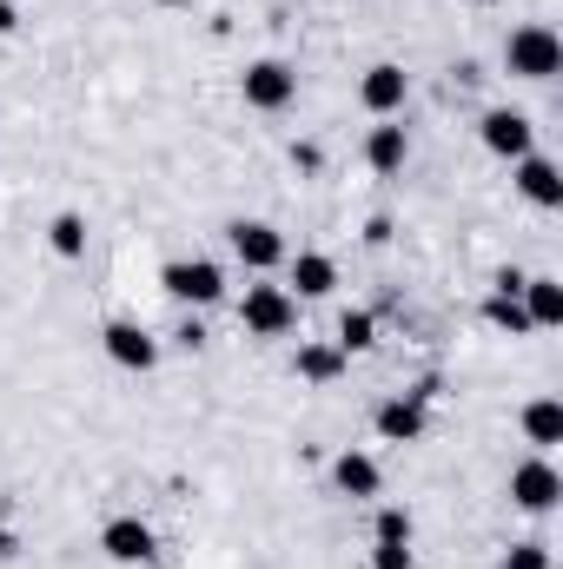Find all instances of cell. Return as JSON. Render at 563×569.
Wrapping results in <instances>:
<instances>
[{
	"label": "cell",
	"instance_id": "30bf717a",
	"mask_svg": "<svg viewBox=\"0 0 563 569\" xmlns=\"http://www.w3.org/2000/svg\"><path fill=\"white\" fill-rule=\"evenodd\" d=\"M484 146H491L497 159H524V152H531V120H524V113H511V107L484 113Z\"/></svg>",
	"mask_w": 563,
	"mask_h": 569
},
{
	"label": "cell",
	"instance_id": "d4e9b609",
	"mask_svg": "<svg viewBox=\"0 0 563 569\" xmlns=\"http://www.w3.org/2000/svg\"><path fill=\"white\" fill-rule=\"evenodd\" d=\"M159 7H179V0H159Z\"/></svg>",
	"mask_w": 563,
	"mask_h": 569
},
{
	"label": "cell",
	"instance_id": "cb8c5ba5",
	"mask_svg": "<svg viewBox=\"0 0 563 569\" xmlns=\"http://www.w3.org/2000/svg\"><path fill=\"white\" fill-rule=\"evenodd\" d=\"M504 569H551V557H544V543H517Z\"/></svg>",
	"mask_w": 563,
	"mask_h": 569
},
{
	"label": "cell",
	"instance_id": "603a6c76",
	"mask_svg": "<svg viewBox=\"0 0 563 569\" xmlns=\"http://www.w3.org/2000/svg\"><path fill=\"white\" fill-rule=\"evenodd\" d=\"M372 569H412V543H378L372 550Z\"/></svg>",
	"mask_w": 563,
	"mask_h": 569
},
{
	"label": "cell",
	"instance_id": "8fae6325",
	"mask_svg": "<svg viewBox=\"0 0 563 569\" xmlns=\"http://www.w3.org/2000/svg\"><path fill=\"white\" fill-rule=\"evenodd\" d=\"M378 437H385V443H418L424 437V398H392V405H378Z\"/></svg>",
	"mask_w": 563,
	"mask_h": 569
},
{
	"label": "cell",
	"instance_id": "ffe728a7",
	"mask_svg": "<svg viewBox=\"0 0 563 569\" xmlns=\"http://www.w3.org/2000/svg\"><path fill=\"white\" fill-rule=\"evenodd\" d=\"M372 338H378L372 311H345L338 318V351H372Z\"/></svg>",
	"mask_w": 563,
	"mask_h": 569
},
{
	"label": "cell",
	"instance_id": "ba28073f",
	"mask_svg": "<svg viewBox=\"0 0 563 569\" xmlns=\"http://www.w3.org/2000/svg\"><path fill=\"white\" fill-rule=\"evenodd\" d=\"M100 550H107L113 563H152V557H159V543H152V530H146L140 517H113V523L100 530Z\"/></svg>",
	"mask_w": 563,
	"mask_h": 569
},
{
	"label": "cell",
	"instance_id": "e0dca14e",
	"mask_svg": "<svg viewBox=\"0 0 563 569\" xmlns=\"http://www.w3.org/2000/svg\"><path fill=\"white\" fill-rule=\"evenodd\" d=\"M292 371H298V378H312V385H332V378L345 371V351H338V345H298Z\"/></svg>",
	"mask_w": 563,
	"mask_h": 569
},
{
	"label": "cell",
	"instance_id": "4fadbf2b",
	"mask_svg": "<svg viewBox=\"0 0 563 569\" xmlns=\"http://www.w3.org/2000/svg\"><path fill=\"white\" fill-rule=\"evenodd\" d=\"M517 298H524L531 331H537V325H563V284L557 279H524L517 284Z\"/></svg>",
	"mask_w": 563,
	"mask_h": 569
},
{
	"label": "cell",
	"instance_id": "d6986e66",
	"mask_svg": "<svg viewBox=\"0 0 563 569\" xmlns=\"http://www.w3.org/2000/svg\"><path fill=\"white\" fill-rule=\"evenodd\" d=\"M47 239H53L60 259H80V252H87V219H80V212H60V219L47 226Z\"/></svg>",
	"mask_w": 563,
	"mask_h": 569
},
{
	"label": "cell",
	"instance_id": "3957f363",
	"mask_svg": "<svg viewBox=\"0 0 563 569\" xmlns=\"http://www.w3.org/2000/svg\"><path fill=\"white\" fill-rule=\"evenodd\" d=\"M226 246H233V259H239L246 272H273L285 259L279 226H266V219H233V226H226Z\"/></svg>",
	"mask_w": 563,
	"mask_h": 569
},
{
	"label": "cell",
	"instance_id": "5bb4252c",
	"mask_svg": "<svg viewBox=\"0 0 563 569\" xmlns=\"http://www.w3.org/2000/svg\"><path fill=\"white\" fill-rule=\"evenodd\" d=\"M332 483H338L345 497H378V463H372L365 450H345V457L332 463Z\"/></svg>",
	"mask_w": 563,
	"mask_h": 569
},
{
	"label": "cell",
	"instance_id": "8992f818",
	"mask_svg": "<svg viewBox=\"0 0 563 569\" xmlns=\"http://www.w3.org/2000/svg\"><path fill=\"white\" fill-rule=\"evenodd\" d=\"M557 497H563V477L544 463V457H531V463H517V470H511V503H517V510L544 517Z\"/></svg>",
	"mask_w": 563,
	"mask_h": 569
},
{
	"label": "cell",
	"instance_id": "9a60e30c",
	"mask_svg": "<svg viewBox=\"0 0 563 569\" xmlns=\"http://www.w3.org/2000/svg\"><path fill=\"white\" fill-rule=\"evenodd\" d=\"M292 284H298V298H325V291L338 284V266H332L325 252H298V259H292Z\"/></svg>",
	"mask_w": 563,
	"mask_h": 569
},
{
	"label": "cell",
	"instance_id": "5b68a950",
	"mask_svg": "<svg viewBox=\"0 0 563 569\" xmlns=\"http://www.w3.org/2000/svg\"><path fill=\"white\" fill-rule=\"evenodd\" d=\"M239 93H246V107L279 113V107H292V93H298V73H292L285 60H253L246 80H239Z\"/></svg>",
	"mask_w": 563,
	"mask_h": 569
},
{
	"label": "cell",
	"instance_id": "2e32d148",
	"mask_svg": "<svg viewBox=\"0 0 563 569\" xmlns=\"http://www.w3.org/2000/svg\"><path fill=\"white\" fill-rule=\"evenodd\" d=\"M524 437H531L537 450L563 443V405H557V398H537V405H524Z\"/></svg>",
	"mask_w": 563,
	"mask_h": 569
},
{
	"label": "cell",
	"instance_id": "7c38bea8",
	"mask_svg": "<svg viewBox=\"0 0 563 569\" xmlns=\"http://www.w3.org/2000/svg\"><path fill=\"white\" fill-rule=\"evenodd\" d=\"M517 186H524V199L531 206H563V179L551 159H537V152H524L517 159Z\"/></svg>",
	"mask_w": 563,
	"mask_h": 569
},
{
	"label": "cell",
	"instance_id": "52a82bcc",
	"mask_svg": "<svg viewBox=\"0 0 563 569\" xmlns=\"http://www.w3.org/2000/svg\"><path fill=\"white\" fill-rule=\"evenodd\" d=\"M100 338H107V358L127 365V371H152V365H159V345L146 338V325H134V318H113Z\"/></svg>",
	"mask_w": 563,
	"mask_h": 569
},
{
	"label": "cell",
	"instance_id": "7a4b0ae2",
	"mask_svg": "<svg viewBox=\"0 0 563 569\" xmlns=\"http://www.w3.org/2000/svg\"><path fill=\"white\" fill-rule=\"evenodd\" d=\"M239 325H246L253 338H285V331L298 325V298H292L285 284H246V298H239Z\"/></svg>",
	"mask_w": 563,
	"mask_h": 569
},
{
	"label": "cell",
	"instance_id": "7402d4cb",
	"mask_svg": "<svg viewBox=\"0 0 563 569\" xmlns=\"http://www.w3.org/2000/svg\"><path fill=\"white\" fill-rule=\"evenodd\" d=\"M378 543H412V517L405 510H378Z\"/></svg>",
	"mask_w": 563,
	"mask_h": 569
},
{
	"label": "cell",
	"instance_id": "9c48e42d",
	"mask_svg": "<svg viewBox=\"0 0 563 569\" xmlns=\"http://www.w3.org/2000/svg\"><path fill=\"white\" fill-rule=\"evenodd\" d=\"M358 100H365L378 120H392V113L412 100V80H405V67H392V60H385V67H372V73H365V87H358Z\"/></svg>",
	"mask_w": 563,
	"mask_h": 569
},
{
	"label": "cell",
	"instance_id": "6da1fadb",
	"mask_svg": "<svg viewBox=\"0 0 563 569\" xmlns=\"http://www.w3.org/2000/svg\"><path fill=\"white\" fill-rule=\"evenodd\" d=\"M504 67H511L517 80H551L563 67V40L544 20H531V27H517V33L504 40Z\"/></svg>",
	"mask_w": 563,
	"mask_h": 569
},
{
	"label": "cell",
	"instance_id": "44dd1931",
	"mask_svg": "<svg viewBox=\"0 0 563 569\" xmlns=\"http://www.w3.org/2000/svg\"><path fill=\"white\" fill-rule=\"evenodd\" d=\"M484 318H491L497 331H531V318H524V305H517V291H497V298L484 305Z\"/></svg>",
	"mask_w": 563,
	"mask_h": 569
},
{
	"label": "cell",
	"instance_id": "277c9868",
	"mask_svg": "<svg viewBox=\"0 0 563 569\" xmlns=\"http://www.w3.org/2000/svg\"><path fill=\"white\" fill-rule=\"evenodd\" d=\"M159 284H166L179 305H219V298H226V272H219L213 259H172V266L159 272Z\"/></svg>",
	"mask_w": 563,
	"mask_h": 569
},
{
	"label": "cell",
	"instance_id": "ac0fdd59",
	"mask_svg": "<svg viewBox=\"0 0 563 569\" xmlns=\"http://www.w3.org/2000/svg\"><path fill=\"white\" fill-rule=\"evenodd\" d=\"M405 152H412L405 127H372V140H365V159H372L378 172H398V166H405Z\"/></svg>",
	"mask_w": 563,
	"mask_h": 569
}]
</instances>
